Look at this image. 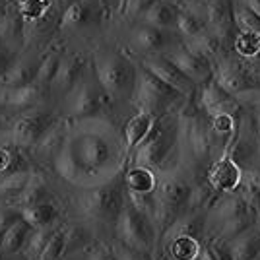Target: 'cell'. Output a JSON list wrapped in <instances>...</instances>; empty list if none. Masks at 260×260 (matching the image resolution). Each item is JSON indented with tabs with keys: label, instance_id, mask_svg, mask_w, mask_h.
Returning a JSON list of instances; mask_svg holds the SVG:
<instances>
[{
	"label": "cell",
	"instance_id": "1",
	"mask_svg": "<svg viewBox=\"0 0 260 260\" xmlns=\"http://www.w3.org/2000/svg\"><path fill=\"white\" fill-rule=\"evenodd\" d=\"M128 167L122 130L111 119L68 120L66 136L49 169L74 188L113 181Z\"/></svg>",
	"mask_w": 260,
	"mask_h": 260
},
{
	"label": "cell",
	"instance_id": "2",
	"mask_svg": "<svg viewBox=\"0 0 260 260\" xmlns=\"http://www.w3.org/2000/svg\"><path fill=\"white\" fill-rule=\"evenodd\" d=\"M179 126V165L184 169L210 167V163L223 152L210 126V115L198 103L196 93L184 98L177 109Z\"/></svg>",
	"mask_w": 260,
	"mask_h": 260
},
{
	"label": "cell",
	"instance_id": "3",
	"mask_svg": "<svg viewBox=\"0 0 260 260\" xmlns=\"http://www.w3.org/2000/svg\"><path fill=\"white\" fill-rule=\"evenodd\" d=\"M124 204H126V192H124L122 175L99 186L76 188L68 198L72 219L86 221L93 228L115 229V223Z\"/></svg>",
	"mask_w": 260,
	"mask_h": 260
},
{
	"label": "cell",
	"instance_id": "4",
	"mask_svg": "<svg viewBox=\"0 0 260 260\" xmlns=\"http://www.w3.org/2000/svg\"><path fill=\"white\" fill-rule=\"evenodd\" d=\"M179 109V107H177ZM177 109L155 117L152 130L130 155L128 165L148 167L153 173H165L179 165V126Z\"/></svg>",
	"mask_w": 260,
	"mask_h": 260
},
{
	"label": "cell",
	"instance_id": "5",
	"mask_svg": "<svg viewBox=\"0 0 260 260\" xmlns=\"http://www.w3.org/2000/svg\"><path fill=\"white\" fill-rule=\"evenodd\" d=\"M91 72L99 86L115 101H130L136 87L138 64L117 49H99L91 56Z\"/></svg>",
	"mask_w": 260,
	"mask_h": 260
},
{
	"label": "cell",
	"instance_id": "6",
	"mask_svg": "<svg viewBox=\"0 0 260 260\" xmlns=\"http://www.w3.org/2000/svg\"><path fill=\"white\" fill-rule=\"evenodd\" d=\"M113 105H115L113 99L99 86L93 72L91 74L87 72L82 78V82L64 98L58 115L70 122L87 119H109Z\"/></svg>",
	"mask_w": 260,
	"mask_h": 260
},
{
	"label": "cell",
	"instance_id": "7",
	"mask_svg": "<svg viewBox=\"0 0 260 260\" xmlns=\"http://www.w3.org/2000/svg\"><path fill=\"white\" fill-rule=\"evenodd\" d=\"M184 101V95L179 93L175 87L165 84L163 80L138 64L136 87L132 95V105L138 109V113H148L153 117H159L167 111H173Z\"/></svg>",
	"mask_w": 260,
	"mask_h": 260
},
{
	"label": "cell",
	"instance_id": "8",
	"mask_svg": "<svg viewBox=\"0 0 260 260\" xmlns=\"http://www.w3.org/2000/svg\"><path fill=\"white\" fill-rule=\"evenodd\" d=\"M214 80L239 101L260 91L258 80L250 72L247 58H241L233 51H225L214 62Z\"/></svg>",
	"mask_w": 260,
	"mask_h": 260
},
{
	"label": "cell",
	"instance_id": "9",
	"mask_svg": "<svg viewBox=\"0 0 260 260\" xmlns=\"http://www.w3.org/2000/svg\"><path fill=\"white\" fill-rule=\"evenodd\" d=\"M113 231H115V239L120 241L122 245L153 254L157 237H155V228H153L152 217L144 214L142 210H138L128 200L122 208Z\"/></svg>",
	"mask_w": 260,
	"mask_h": 260
},
{
	"label": "cell",
	"instance_id": "10",
	"mask_svg": "<svg viewBox=\"0 0 260 260\" xmlns=\"http://www.w3.org/2000/svg\"><path fill=\"white\" fill-rule=\"evenodd\" d=\"M58 119H60V115L51 111L49 107H37L31 111H25L10 124L8 138L20 152L29 155L33 148L37 146V142L43 138L45 132Z\"/></svg>",
	"mask_w": 260,
	"mask_h": 260
},
{
	"label": "cell",
	"instance_id": "11",
	"mask_svg": "<svg viewBox=\"0 0 260 260\" xmlns=\"http://www.w3.org/2000/svg\"><path fill=\"white\" fill-rule=\"evenodd\" d=\"M153 196H155V206L171 208L184 214L190 198V177L183 165H177L165 173H157Z\"/></svg>",
	"mask_w": 260,
	"mask_h": 260
},
{
	"label": "cell",
	"instance_id": "12",
	"mask_svg": "<svg viewBox=\"0 0 260 260\" xmlns=\"http://www.w3.org/2000/svg\"><path fill=\"white\" fill-rule=\"evenodd\" d=\"M53 99L49 86L33 82L23 87H0V109L2 111H18L25 113L37 107H47Z\"/></svg>",
	"mask_w": 260,
	"mask_h": 260
},
{
	"label": "cell",
	"instance_id": "13",
	"mask_svg": "<svg viewBox=\"0 0 260 260\" xmlns=\"http://www.w3.org/2000/svg\"><path fill=\"white\" fill-rule=\"evenodd\" d=\"M175 31L169 29H161V27H155L150 23L138 22L136 27L132 29L130 35V43L132 47L144 56H153V54H165L169 53L175 45Z\"/></svg>",
	"mask_w": 260,
	"mask_h": 260
},
{
	"label": "cell",
	"instance_id": "14",
	"mask_svg": "<svg viewBox=\"0 0 260 260\" xmlns=\"http://www.w3.org/2000/svg\"><path fill=\"white\" fill-rule=\"evenodd\" d=\"M165 54L169 56V60L183 72L184 76L192 80L198 87L208 84L214 78V64L208 58H204L202 54L190 51L183 41Z\"/></svg>",
	"mask_w": 260,
	"mask_h": 260
},
{
	"label": "cell",
	"instance_id": "15",
	"mask_svg": "<svg viewBox=\"0 0 260 260\" xmlns=\"http://www.w3.org/2000/svg\"><path fill=\"white\" fill-rule=\"evenodd\" d=\"M87 66H89V58L84 53H78V51H74V53H64L60 68H58L53 84H51L53 95L66 98L82 82V78L89 72Z\"/></svg>",
	"mask_w": 260,
	"mask_h": 260
},
{
	"label": "cell",
	"instance_id": "16",
	"mask_svg": "<svg viewBox=\"0 0 260 260\" xmlns=\"http://www.w3.org/2000/svg\"><path fill=\"white\" fill-rule=\"evenodd\" d=\"M140 66H144L146 70H150L152 74H155V76L159 78V80H163L165 84H169L171 87H175L179 93H183L184 98L196 93V89H198V86H196L194 82L188 80V78L184 76L183 72L169 60L167 54L144 56L140 60Z\"/></svg>",
	"mask_w": 260,
	"mask_h": 260
},
{
	"label": "cell",
	"instance_id": "17",
	"mask_svg": "<svg viewBox=\"0 0 260 260\" xmlns=\"http://www.w3.org/2000/svg\"><path fill=\"white\" fill-rule=\"evenodd\" d=\"M208 181L216 192H233L241 186L243 181V167L239 165L228 150L217 155L208 167Z\"/></svg>",
	"mask_w": 260,
	"mask_h": 260
},
{
	"label": "cell",
	"instance_id": "18",
	"mask_svg": "<svg viewBox=\"0 0 260 260\" xmlns=\"http://www.w3.org/2000/svg\"><path fill=\"white\" fill-rule=\"evenodd\" d=\"M208 29L217 33L228 49L233 51V39L237 33V23H235V10H233V0H214L210 2L204 10Z\"/></svg>",
	"mask_w": 260,
	"mask_h": 260
},
{
	"label": "cell",
	"instance_id": "19",
	"mask_svg": "<svg viewBox=\"0 0 260 260\" xmlns=\"http://www.w3.org/2000/svg\"><path fill=\"white\" fill-rule=\"evenodd\" d=\"M247 214H250V212L249 208H247L245 198L239 194V190H233V192H217L214 202L206 210L208 233L214 231L217 225H221L223 221L247 216Z\"/></svg>",
	"mask_w": 260,
	"mask_h": 260
},
{
	"label": "cell",
	"instance_id": "20",
	"mask_svg": "<svg viewBox=\"0 0 260 260\" xmlns=\"http://www.w3.org/2000/svg\"><path fill=\"white\" fill-rule=\"evenodd\" d=\"M49 198H53L49 177H47V173H45L41 167H33L31 177H29V181H27V184H25V188H23L16 198H12L8 204L16 206L20 212H22V210H25V208L35 206V204H41V202L49 200Z\"/></svg>",
	"mask_w": 260,
	"mask_h": 260
},
{
	"label": "cell",
	"instance_id": "21",
	"mask_svg": "<svg viewBox=\"0 0 260 260\" xmlns=\"http://www.w3.org/2000/svg\"><path fill=\"white\" fill-rule=\"evenodd\" d=\"M196 98L208 115H216V113H223V111H237L241 107V101L228 93L214 78L196 89Z\"/></svg>",
	"mask_w": 260,
	"mask_h": 260
},
{
	"label": "cell",
	"instance_id": "22",
	"mask_svg": "<svg viewBox=\"0 0 260 260\" xmlns=\"http://www.w3.org/2000/svg\"><path fill=\"white\" fill-rule=\"evenodd\" d=\"M64 229V254L66 258L74 254H84L95 241V228L80 219H66L62 221Z\"/></svg>",
	"mask_w": 260,
	"mask_h": 260
},
{
	"label": "cell",
	"instance_id": "23",
	"mask_svg": "<svg viewBox=\"0 0 260 260\" xmlns=\"http://www.w3.org/2000/svg\"><path fill=\"white\" fill-rule=\"evenodd\" d=\"M66 128H68V120H64L62 117L54 122L51 128L43 134V138L37 142V146L31 150L29 155H33V159H37L39 165H51V161L54 159V155L58 153L60 146H62V140L66 136Z\"/></svg>",
	"mask_w": 260,
	"mask_h": 260
},
{
	"label": "cell",
	"instance_id": "24",
	"mask_svg": "<svg viewBox=\"0 0 260 260\" xmlns=\"http://www.w3.org/2000/svg\"><path fill=\"white\" fill-rule=\"evenodd\" d=\"M22 217L33 229L54 228L62 223V206L54 198H49L41 204L22 210Z\"/></svg>",
	"mask_w": 260,
	"mask_h": 260
},
{
	"label": "cell",
	"instance_id": "25",
	"mask_svg": "<svg viewBox=\"0 0 260 260\" xmlns=\"http://www.w3.org/2000/svg\"><path fill=\"white\" fill-rule=\"evenodd\" d=\"M99 18L95 0H76L72 2L60 18V25L64 29H84L93 25Z\"/></svg>",
	"mask_w": 260,
	"mask_h": 260
},
{
	"label": "cell",
	"instance_id": "26",
	"mask_svg": "<svg viewBox=\"0 0 260 260\" xmlns=\"http://www.w3.org/2000/svg\"><path fill=\"white\" fill-rule=\"evenodd\" d=\"M39 62L33 56H16V60L0 78V87H23L37 80Z\"/></svg>",
	"mask_w": 260,
	"mask_h": 260
},
{
	"label": "cell",
	"instance_id": "27",
	"mask_svg": "<svg viewBox=\"0 0 260 260\" xmlns=\"http://www.w3.org/2000/svg\"><path fill=\"white\" fill-rule=\"evenodd\" d=\"M23 31H25V22L16 2H6L0 10V41L14 47L23 37Z\"/></svg>",
	"mask_w": 260,
	"mask_h": 260
},
{
	"label": "cell",
	"instance_id": "28",
	"mask_svg": "<svg viewBox=\"0 0 260 260\" xmlns=\"http://www.w3.org/2000/svg\"><path fill=\"white\" fill-rule=\"evenodd\" d=\"M122 183L126 194H152L157 184V175L148 167L128 165L122 173Z\"/></svg>",
	"mask_w": 260,
	"mask_h": 260
},
{
	"label": "cell",
	"instance_id": "29",
	"mask_svg": "<svg viewBox=\"0 0 260 260\" xmlns=\"http://www.w3.org/2000/svg\"><path fill=\"white\" fill-rule=\"evenodd\" d=\"M153 115L148 113H136L134 117H130L126 120V124L122 126V136H124V148H126V159H130V155L134 153V150L140 146V142L148 136V132L152 130Z\"/></svg>",
	"mask_w": 260,
	"mask_h": 260
},
{
	"label": "cell",
	"instance_id": "30",
	"mask_svg": "<svg viewBox=\"0 0 260 260\" xmlns=\"http://www.w3.org/2000/svg\"><path fill=\"white\" fill-rule=\"evenodd\" d=\"M183 43L186 45L190 51H194V53L202 54L204 58H208L212 64H214L225 51H231V49H228L225 41H223L217 33L212 31V29H206L204 33L196 35L192 39H184Z\"/></svg>",
	"mask_w": 260,
	"mask_h": 260
},
{
	"label": "cell",
	"instance_id": "31",
	"mask_svg": "<svg viewBox=\"0 0 260 260\" xmlns=\"http://www.w3.org/2000/svg\"><path fill=\"white\" fill-rule=\"evenodd\" d=\"M177 18H179V4L167 2V0H155L148 12L142 16L140 22L161 27V29H169V31H177Z\"/></svg>",
	"mask_w": 260,
	"mask_h": 260
},
{
	"label": "cell",
	"instance_id": "32",
	"mask_svg": "<svg viewBox=\"0 0 260 260\" xmlns=\"http://www.w3.org/2000/svg\"><path fill=\"white\" fill-rule=\"evenodd\" d=\"M229 245L233 260H258L260 258V229L252 225L243 235L233 239Z\"/></svg>",
	"mask_w": 260,
	"mask_h": 260
},
{
	"label": "cell",
	"instance_id": "33",
	"mask_svg": "<svg viewBox=\"0 0 260 260\" xmlns=\"http://www.w3.org/2000/svg\"><path fill=\"white\" fill-rule=\"evenodd\" d=\"M237 190L245 198L250 216L256 217L260 212V165H250L243 169V181Z\"/></svg>",
	"mask_w": 260,
	"mask_h": 260
},
{
	"label": "cell",
	"instance_id": "34",
	"mask_svg": "<svg viewBox=\"0 0 260 260\" xmlns=\"http://www.w3.org/2000/svg\"><path fill=\"white\" fill-rule=\"evenodd\" d=\"M31 233H33V228L22 217L20 221H16V223L0 237V252H2V254H12V256L20 254L23 249V245L27 243V239H29Z\"/></svg>",
	"mask_w": 260,
	"mask_h": 260
},
{
	"label": "cell",
	"instance_id": "35",
	"mask_svg": "<svg viewBox=\"0 0 260 260\" xmlns=\"http://www.w3.org/2000/svg\"><path fill=\"white\" fill-rule=\"evenodd\" d=\"M62 56H64V49L60 45H54L51 47L45 56H41L39 60V66H37V84H43V86H49L53 84L54 76L60 68V62H62Z\"/></svg>",
	"mask_w": 260,
	"mask_h": 260
},
{
	"label": "cell",
	"instance_id": "36",
	"mask_svg": "<svg viewBox=\"0 0 260 260\" xmlns=\"http://www.w3.org/2000/svg\"><path fill=\"white\" fill-rule=\"evenodd\" d=\"M202 241L192 237H177L169 241L161 250H165L173 260H196L200 256Z\"/></svg>",
	"mask_w": 260,
	"mask_h": 260
},
{
	"label": "cell",
	"instance_id": "37",
	"mask_svg": "<svg viewBox=\"0 0 260 260\" xmlns=\"http://www.w3.org/2000/svg\"><path fill=\"white\" fill-rule=\"evenodd\" d=\"M254 225V216H241L235 217V219H229V221H223L221 225H217L214 231H210L208 235L216 237L217 241H223V243H231L233 239H237L239 235H243L247 229H250Z\"/></svg>",
	"mask_w": 260,
	"mask_h": 260
},
{
	"label": "cell",
	"instance_id": "38",
	"mask_svg": "<svg viewBox=\"0 0 260 260\" xmlns=\"http://www.w3.org/2000/svg\"><path fill=\"white\" fill-rule=\"evenodd\" d=\"M233 53L239 54L241 58L254 60L260 54V35L247 29H237L235 39H233Z\"/></svg>",
	"mask_w": 260,
	"mask_h": 260
},
{
	"label": "cell",
	"instance_id": "39",
	"mask_svg": "<svg viewBox=\"0 0 260 260\" xmlns=\"http://www.w3.org/2000/svg\"><path fill=\"white\" fill-rule=\"evenodd\" d=\"M56 228H58V225H54V228H45V229H33V233L29 235L27 243L23 245V249H22L23 260H39L41 258L45 247H47V243L51 241V237H53V233L56 231Z\"/></svg>",
	"mask_w": 260,
	"mask_h": 260
},
{
	"label": "cell",
	"instance_id": "40",
	"mask_svg": "<svg viewBox=\"0 0 260 260\" xmlns=\"http://www.w3.org/2000/svg\"><path fill=\"white\" fill-rule=\"evenodd\" d=\"M31 169L16 171V173L6 175L4 179H0V202H10L12 198H16L22 192L31 177Z\"/></svg>",
	"mask_w": 260,
	"mask_h": 260
},
{
	"label": "cell",
	"instance_id": "41",
	"mask_svg": "<svg viewBox=\"0 0 260 260\" xmlns=\"http://www.w3.org/2000/svg\"><path fill=\"white\" fill-rule=\"evenodd\" d=\"M16 6L22 14L23 22L31 23L43 20L49 10V0H16Z\"/></svg>",
	"mask_w": 260,
	"mask_h": 260
},
{
	"label": "cell",
	"instance_id": "42",
	"mask_svg": "<svg viewBox=\"0 0 260 260\" xmlns=\"http://www.w3.org/2000/svg\"><path fill=\"white\" fill-rule=\"evenodd\" d=\"M155 0H122L120 2V12L124 16V20H138L140 22L142 16L148 12Z\"/></svg>",
	"mask_w": 260,
	"mask_h": 260
},
{
	"label": "cell",
	"instance_id": "43",
	"mask_svg": "<svg viewBox=\"0 0 260 260\" xmlns=\"http://www.w3.org/2000/svg\"><path fill=\"white\" fill-rule=\"evenodd\" d=\"M111 249L115 252V258L117 260H153L152 252H144V250L130 249L126 245H122L120 241H111Z\"/></svg>",
	"mask_w": 260,
	"mask_h": 260
},
{
	"label": "cell",
	"instance_id": "44",
	"mask_svg": "<svg viewBox=\"0 0 260 260\" xmlns=\"http://www.w3.org/2000/svg\"><path fill=\"white\" fill-rule=\"evenodd\" d=\"M20 219H22V212L18 208L8 202H0V237Z\"/></svg>",
	"mask_w": 260,
	"mask_h": 260
},
{
	"label": "cell",
	"instance_id": "45",
	"mask_svg": "<svg viewBox=\"0 0 260 260\" xmlns=\"http://www.w3.org/2000/svg\"><path fill=\"white\" fill-rule=\"evenodd\" d=\"M82 260H117V258H115V252L111 249V243L95 241V243L82 254Z\"/></svg>",
	"mask_w": 260,
	"mask_h": 260
},
{
	"label": "cell",
	"instance_id": "46",
	"mask_svg": "<svg viewBox=\"0 0 260 260\" xmlns=\"http://www.w3.org/2000/svg\"><path fill=\"white\" fill-rule=\"evenodd\" d=\"M204 243L208 245V249L212 250V254L216 256V260H233L228 243H223V241H217V239L212 237V235H208V237L204 239Z\"/></svg>",
	"mask_w": 260,
	"mask_h": 260
},
{
	"label": "cell",
	"instance_id": "47",
	"mask_svg": "<svg viewBox=\"0 0 260 260\" xmlns=\"http://www.w3.org/2000/svg\"><path fill=\"white\" fill-rule=\"evenodd\" d=\"M14 60H16V53H14V47L0 43V78L6 74V70L10 68Z\"/></svg>",
	"mask_w": 260,
	"mask_h": 260
},
{
	"label": "cell",
	"instance_id": "48",
	"mask_svg": "<svg viewBox=\"0 0 260 260\" xmlns=\"http://www.w3.org/2000/svg\"><path fill=\"white\" fill-rule=\"evenodd\" d=\"M239 2H243L249 10H252L260 18V0H239Z\"/></svg>",
	"mask_w": 260,
	"mask_h": 260
},
{
	"label": "cell",
	"instance_id": "49",
	"mask_svg": "<svg viewBox=\"0 0 260 260\" xmlns=\"http://www.w3.org/2000/svg\"><path fill=\"white\" fill-rule=\"evenodd\" d=\"M153 260H173V258H171V256H169L165 250H159L157 254H153Z\"/></svg>",
	"mask_w": 260,
	"mask_h": 260
},
{
	"label": "cell",
	"instance_id": "50",
	"mask_svg": "<svg viewBox=\"0 0 260 260\" xmlns=\"http://www.w3.org/2000/svg\"><path fill=\"white\" fill-rule=\"evenodd\" d=\"M254 225H256V228L260 229V212L256 214V217H254Z\"/></svg>",
	"mask_w": 260,
	"mask_h": 260
},
{
	"label": "cell",
	"instance_id": "51",
	"mask_svg": "<svg viewBox=\"0 0 260 260\" xmlns=\"http://www.w3.org/2000/svg\"><path fill=\"white\" fill-rule=\"evenodd\" d=\"M0 260H12V254H2L0 252Z\"/></svg>",
	"mask_w": 260,
	"mask_h": 260
},
{
	"label": "cell",
	"instance_id": "52",
	"mask_svg": "<svg viewBox=\"0 0 260 260\" xmlns=\"http://www.w3.org/2000/svg\"><path fill=\"white\" fill-rule=\"evenodd\" d=\"M196 2H200V4H204V6H208L210 2H214V0H196Z\"/></svg>",
	"mask_w": 260,
	"mask_h": 260
},
{
	"label": "cell",
	"instance_id": "53",
	"mask_svg": "<svg viewBox=\"0 0 260 260\" xmlns=\"http://www.w3.org/2000/svg\"><path fill=\"white\" fill-rule=\"evenodd\" d=\"M2 6H4V4H2V0H0V10H2Z\"/></svg>",
	"mask_w": 260,
	"mask_h": 260
},
{
	"label": "cell",
	"instance_id": "54",
	"mask_svg": "<svg viewBox=\"0 0 260 260\" xmlns=\"http://www.w3.org/2000/svg\"><path fill=\"white\" fill-rule=\"evenodd\" d=\"M196 260H200V258H196Z\"/></svg>",
	"mask_w": 260,
	"mask_h": 260
},
{
	"label": "cell",
	"instance_id": "55",
	"mask_svg": "<svg viewBox=\"0 0 260 260\" xmlns=\"http://www.w3.org/2000/svg\"><path fill=\"white\" fill-rule=\"evenodd\" d=\"M0 43H2V41H0Z\"/></svg>",
	"mask_w": 260,
	"mask_h": 260
},
{
	"label": "cell",
	"instance_id": "56",
	"mask_svg": "<svg viewBox=\"0 0 260 260\" xmlns=\"http://www.w3.org/2000/svg\"><path fill=\"white\" fill-rule=\"evenodd\" d=\"M258 260H260V258H258Z\"/></svg>",
	"mask_w": 260,
	"mask_h": 260
}]
</instances>
